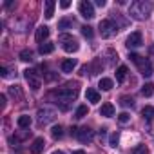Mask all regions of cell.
I'll list each match as a JSON object with an SVG mask.
<instances>
[{
  "mask_svg": "<svg viewBox=\"0 0 154 154\" xmlns=\"http://www.w3.org/2000/svg\"><path fill=\"white\" fill-rule=\"evenodd\" d=\"M76 96H78V89L72 87V85H65V87L54 89L51 93V98H54L56 105H60L62 111H67L69 109V103L72 100H76Z\"/></svg>",
  "mask_w": 154,
  "mask_h": 154,
  "instance_id": "cell-1",
  "label": "cell"
},
{
  "mask_svg": "<svg viewBox=\"0 0 154 154\" xmlns=\"http://www.w3.org/2000/svg\"><path fill=\"white\" fill-rule=\"evenodd\" d=\"M154 9V4L152 2H145V0H138V2H134L132 6H131V17L134 18V20H145L149 15H150V11Z\"/></svg>",
  "mask_w": 154,
  "mask_h": 154,
  "instance_id": "cell-2",
  "label": "cell"
},
{
  "mask_svg": "<svg viewBox=\"0 0 154 154\" xmlns=\"http://www.w3.org/2000/svg\"><path fill=\"white\" fill-rule=\"evenodd\" d=\"M58 44L62 45V49H63L65 53H76V51L80 49L78 40H76L72 35H60V36H58Z\"/></svg>",
  "mask_w": 154,
  "mask_h": 154,
  "instance_id": "cell-3",
  "label": "cell"
},
{
  "mask_svg": "<svg viewBox=\"0 0 154 154\" xmlns=\"http://www.w3.org/2000/svg\"><path fill=\"white\" fill-rule=\"evenodd\" d=\"M129 58L136 63V67L140 69V72H141L143 76H150V74H152V63H150L147 58H143V56H140V54H134V53H131Z\"/></svg>",
  "mask_w": 154,
  "mask_h": 154,
  "instance_id": "cell-4",
  "label": "cell"
},
{
  "mask_svg": "<svg viewBox=\"0 0 154 154\" xmlns=\"http://www.w3.org/2000/svg\"><path fill=\"white\" fill-rule=\"evenodd\" d=\"M98 29H100L102 38H111L118 33V26L114 24V20H102Z\"/></svg>",
  "mask_w": 154,
  "mask_h": 154,
  "instance_id": "cell-5",
  "label": "cell"
},
{
  "mask_svg": "<svg viewBox=\"0 0 154 154\" xmlns=\"http://www.w3.org/2000/svg\"><path fill=\"white\" fill-rule=\"evenodd\" d=\"M26 80H27V84H29V87L33 89V91H38L40 89V85H42V80H40V76H38V72L36 71H26Z\"/></svg>",
  "mask_w": 154,
  "mask_h": 154,
  "instance_id": "cell-6",
  "label": "cell"
},
{
  "mask_svg": "<svg viewBox=\"0 0 154 154\" xmlns=\"http://www.w3.org/2000/svg\"><path fill=\"white\" fill-rule=\"evenodd\" d=\"M78 9H80V15H82L84 18H87V20L94 18V8H93V4H91V2H87V0L80 2Z\"/></svg>",
  "mask_w": 154,
  "mask_h": 154,
  "instance_id": "cell-7",
  "label": "cell"
},
{
  "mask_svg": "<svg viewBox=\"0 0 154 154\" xmlns=\"http://www.w3.org/2000/svg\"><path fill=\"white\" fill-rule=\"evenodd\" d=\"M76 138H78L82 143H91L93 138H94V132H93L89 127H82V129H78V134H76Z\"/></svg>",
  "mask_w": 154,
  "mask_h": 154,
  "instance_id": "cell-8",
  "label": "cell"
},
{
  "mask_svg": "<svg viewBox=\"0 0 154 154\" xmlns=\"http://www.w3.org/2000/svg\"><path fill=\"white\" fill-rule=\"evenodd\" d=\"M141 44H143V36H141L140 31L131 33V35L127 36V47H129V49H131V47H140Z\"/></svg>",
  "mask_w": 154,
  "mask_h": 154,
  "instance_id": "cell-9",
  "label": "cell"
},
{
  "mask_svg": "<svg viewBox=\"0 0 154 154\" xmlns=\"http://www.w3.org/2000/svg\"><path fill=\"white\" fill-rule=\"evenodd\" d=\"M38 122H40V125H45V123H49V122H53L54 120V112L51 111V109H40L38 111Z\"/></svg>",
  "mask_w": 154,
  "mask_h": 154,
  "instance_id": "cell-10",
  "label": "cell"
},
{
  "mask_svg": "<svg viewBox=\"0 0 154 154\" xmlns=\"http://www.w3.org/2000/svg\"><path fill=\"white\" fill-rule=\"evenodd\" d=\"M44 149H45V140L44 138H35L33 143H31V152L40 154V152H44Z\"/></svg>",
  "mask_w": 154,
  "mask_h": 154,
  "instance_id": "cell-11",
  "label": "cell"
},
{
  "mask_svg": "<svg viewBox=\"0 0 154 154\" xmlns=\"http://www.w3.org/2000/svg\"><path fill=\"white\" fill-rule=\"evenodd\" d=\"M100 116H105V118L114 116V105L112 103H103L102 109H100Z\"/></svg>",
  "mask_w": 154,
  "mask_h": 154,
  "instance_id": "cell-12",
  "label": "cell"
},
{
  "mask_svg": "<svg viewBox=\"0 0 154 154\" xmlns=\"http://www.w3.org/2000/svg\"><path fill=\"white\" fill-rule=\"evenodd\" d=\"M47 36H49V27L47 26H40L36 29V42H44Z\"/></svg>",
  "mask_w": 154,
  "mask_h": 154,
  "instance_id": "cell-13",
  "label": "cell"
},
{
  "mask_svg": "<svg viewBox=\"0 0 154 154\" xmlns=\"http://www.w3.org/2000/svg\"><path fill=\"white\" fill-rule=\"evenodd\" d=\"M85 98H87V102H91V103H98V102H100V93L94 91V89H87V91H85Z\"/></svg>",
  "mask_w": 154,
  "mask_h": 154,
  "instance_id": "cell-14",
  "label": "cell"
},
{
  "mask_svg": "<svg viewBox=\"0 0 154 154\" xmlns=\"http://www.w3.org/2000/svg\"><path fill=\"white\" fill-rule=\"evenodd\" d=\"M17 125H18L20 129H27V127L31 125V116H29V114H22V116H18Z\"/></svg>",
  "mask_w": 154,
  "mask_h": 154,
  "instance_id": "cell-15",
  "label": "cell"
},
{
  "mask_svg": "<svg viewBox=\"0 0 154 154\" xmlns=\"http://www.w3.org/2000/svg\"><path fill=\"white\" fill-rule=\"evenodd\" d=\"M74 67H76V60H72V58L62 62V71H63V72H71Z\"/></svg>",
  "mask_w": 154,
  "mask_h": 154,
  "instance_id": "cell-16",
  "label": "cell"
},
{
  "mask_svg": "<svg viewBox=\"0 0 154 154\" xmlns=\"http://www.w3.org/2000/svg\"><path fill=\"white\" fill-rule=\"evenodd\" d=\"M54 8H56V2H53V0H47V2H45V18H53Z\"/></svg>",
  "mask_w": 154,
  "mask_h": 154,
  "instance_id": "cell-17",
  "label": "cell"
},
{
  "mask_svg": "<svg viewBox=\"0 0 154 154\" xmlns=\"http://www.w3.org/2000/svg\"><path fill=\"white\" fill-rule=\"evenodd\" d=\"M38 51H40V54H51V53L54 51V44L45 42V44H42V45L38 47Z\"/></svg>",
  "mask_w": 154,
  "mask_h": 154,
  "instance_id": "cell-18",
  "label": "cell"
},
{
  "mask_svg": "<svg viewBox=\"0 0 154 154\" xmlns=\"http://www.w3.org/2000/svg\"><path fill=\"white\" fill-rule=\"evenodd\" d=\"M127 72H129V69H127L125 65H120L118 71H116V80H118V82H123L125 76H127Z\"/></svg>",
  "mask_w": 154,
  "mask_h": 154,
  "instance_id": "cell-19",
  "label": "cell"
},
{
  "mask_svg": "<svg viewBox=\"0 0 154 154\" xmlns=\"http://www.w3.org/2000/svg\"><path fill=\"white\" fill-rule=\"evenodd\" d=\"M112 85H114V82H112L111 78H102V80H100V87H102L103 91H111Z\"/></svg>",
  "mask_w": 154,
  "mask_h": 154,
  "instance_id": "cell-20",
  "label": "cell"
},
{
  "mask_svg": "<svg viewBox=\"0 0 154 154\" xmlns=\"http://www.w3.org/2000/svg\"><path fill=\"white\" fill-rule=\"evenodd\" d=\"M141 112H143V118H145L147 122H152V118H154V107L147 105V107H145V109H143Z\"/></svg>",
  "mask_w": 154,
  "mask_h": 154,
  "instance_id": "cell-21",
  "label": "cell"
},
{
  "mask_svg": "<svg viewBox=\"0 0 154 154\" xmlns=\"http://www.w3.org/2000/svg\"><path fill=\"white\" fill-rule=\"evenodd\" d=\"M152 93H154V85H152V84H145V85L141 87V94H143L145 98L152 96Z\"/></svg>",
  "mask_w": 154,
  "mask_h": 154,
  "instance_id": "cell-22",
  "label": "cell"
},
{
  "mask_svg": "<svg viewBox=\"0 0 154 154\" xmlns=\"http://www.w3.org/2000/svg\"><path fill=\"white\" fill-rule=\"evenodd\" d=\"M20 60H24V62H31V60H33V51H31V49H24V51H20Z\"/></svg>",
  "mask_w": 154,
  "mask_h": 154,
  "instance_id": "cell-23",
  "label": "cell"
},
{
  "mask_svg": "<svg viewBox=\"0 0 154 154\" xmlns=\"http://www.w3.org/2000/svg\"><path fill=\"white\" fill-rule=\"evenodd\" d=\"M72 26H74V20H72V18H63V20H60V24H58L60 29H67V27H72Z\"/></svg>",
  "mask_w": 154,
  "mask_h": 154,
  "instance_id": "cell-24",
  "label": "cell"
},
{
  "mask_svg": "<svg viewBox=\"0 0 154 154\" xmlns=\"http://www.w3.org/2000/svg\"><path fill=\"white\" fill-rule=\"evenodd\" d=\"M51 134H53V138H54V140H60V138L63 136V129H62L60 125H54V127H53V131H51Z\"/></svg>",
  "mask_w": 154,
  "mask_h": 154,
  "instance_id": "cell-25",
  "label": "cell"
},
{
  "mask_svg": "<svg viewBox=\"0 0 154 154\" xmlns=\"http://www.w3.org/2000/svg\"><path fill=\"white\" fill-rule=\"evenodd\" d=\"M87 112H89V109H87V105H80L78 109H76V118H84V116H87Z\"/></svg>",
  "mask_w": 154,
  "mask_h": 154,
  "instance_id": "cell-26",
  "label": "cell"
},
{
  "mask_svg": "<svg viewBox=\"0 0 154 154\" xmlns=\"http://www.w3.org/2000/svg\"><path fill=\"white\" fill-rule=\"evenodd\" d=\"M82 35H84L85 38H93L94 31H93V27H89V26H84V27H82Z\"/></svg>",
  "mask_w": 154,
  "mask_h": 154,
  "instance_id": "cell-27",
  "label": "cell"
},
{
  "mask_svg": "<svg viewBox=\"0 0 154 154\" xmlns=\"http://www.w3.org/2000/svg\"><path fill=\"white\" fill-rule=\"evenodd\" d=\"M9 94H11L13 98H22V93H20L18 85H13V87H9Z\"/></svg>",
  "mask_w": 154,
  "mask_h": 154,
  "instance_id": "cell-28",
  "label": "cell"
},
{
  "mask_svg": "<svg viewBox=\"0 0 154 154\" xmlns=\"http://www.w3.org/2000/svg\"><path fill=\"white\" fill-rule=\"evenodd\" d=\"M132 154H149V149L145 145H138V147H134Z\"/></svg>",
  "mask_w": 154,
  "mask_h": 154,
  "instance_id": "cell-29",
  "label": "cell"
},
{
  "mask_svg": "<svg viewBox=\"0 0 154 154\" xmlns=\"http://www.w3.org/2000/svg\"><path fill=\"white\" fill-rule=\"evenodd\" d=\"M129 120H131V114H129V112H120V114H118V122H120V123H127Z\"/></svg>",
  "mask_w": 154,
  "mask_h": 154,
  "instance_id": "cell-30",
  "label": "cell"
},
{
  "mask_svg": "<svg viewBox=\"0 0 154 154\" xmlns=\"http://www.w3.org/2000/svg\"><path fill=\"white\" fill-rule=\"evenodd\" d=\"M122 105H123V107H132V105H134V100L129 98V96H123V98H122Z\"/></svg>",
  "mask_w": 154,
  "mask_h": 154,
  "instance_id": "cell-31",
  "label": "cell"
},
{
  "mask_svg": "<svg viewBox=\"0 0 154 154\" xmlns=\"http://www.w3.org/2000/svg\"><path fill=\"white\" fill-rule=\"evenodd\" d=\"M118 141H120V136H118L116 132H114V134H111V138H109V145H111V147H116V145H118Z\"/></svg>",
  "mask_w": 154,
  "mask_h": 154,
  "instance_id": "cell-32",
  "label": "cell"
},
{
  "mask_svg": "<svg viewBox=\"0 0 154 154\" xmlns=\"http://www.w3.org/2000/svg\"><path fill=\"white\" fill-rule=\"evenodd\" d=\"M69 6H71V2H69V0H63V2H60V8H62V9H67Z\"/></svg>",
  "mask_w": 154,
  "mask_h": 154,
  "instance_id": "cell-33",
  "label": "cell"
},
{
  "mask_svg": "<svg viewBox=\"0 0 154 154\" xmlns=\"http://www.w3.org/2000/svg\"><path fill=\"white\" fill-rule=\"evenodd\" d=\"M0 74H2L4 78H8V76H9V72H8V69H6V67H2V69H0Z\"/></svg>",
  "mask_w": 154,
  "mask_h": 154,
  "instance_id": "cell-34",
  "label": "cell"
},
{
  "mask_svg": "<svg viewBox=\"0 0 154 154\" xmlns=\"http://www.w3.org/2000/svg\"><path fill=\"white\" fill-rule=\"evenodd\" d=\"M96 6H98V8H103V6H105V0H96Z\"/></svg>",
  "mask_w": 154,
  "mask_h": 154,
  "instance_id": "cell-35",
  "label": "cell"
},
{
  "mask_svg": "<svg viewBox=\"0 0 154 154\" xmlns=\"http://www.w3.org/2000/svg\"><path fill=\"white\" fill-rule=\"evenodd\" d=\"M0 102H2V107H6V96H4V94L0 96Z\"/></svg>",
  "mask_w": 154,
  "mask_h": 154,
  "instance_id": "cell-36",
  "label": "cell"
},
{
  "mask_svg": "<svg viewBox=\"0 0 154 154\" xmlns=\"http://www.w3.org/2000/svg\"><path fill=\"white\" fill-rule=\"evenodd\" d=\"M72 154H85V152H84V150H74Z\"/></svg>",
  "mask_w": 154,
  "mask_h": 154,
  "instance_id": "cell-37",
  "label": "cell"
},
{
  "mask_svg": "<svg viewBox=\"0 0 154 154\" xmlns=\"http://www.w3.org/2000/svg\"><path fill=\"white\" fill-rule=\"evenodd\" d=\"M53 154H63V152H62V150H54Z\"/></svg>",
  "mask_w": 154,
  "mask_h": 154,
  "instance_id": "cell-38",
  "label": "cell"
}]
</instances>
